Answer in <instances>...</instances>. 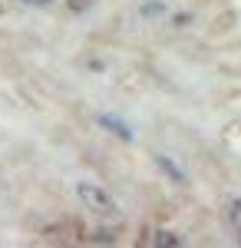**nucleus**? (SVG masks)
<instances>
[{"label": "nucleus", "mask_w": 241, "mask_h": 248, "mask_svg": "<svg viewBox=\"0 0 241 248\" xmlns=\"http://www.w3.org/2000/svg\"><path fill=\"white\" fill-rule=\"evenodd\" d=\"M76 195L86 202V209L99 212V215H112V212H116V202H112L99 186H93V182H79V186H76Z\"/></svg>", "instance_id": "obj_1"}, {"label": "nucleus", "mask_w": 241, "mask_h": 248, "mask_svg": "<svg viewBox=\"0 0 241 248\" xmlns=\"http://www.w3.org/2000/svg\"><path fill=\"white\" fill-rule=\"evenodd\" d=\"M66 7H70L73 14H83L86 7H93V0H66Z\"/></svg>", "instance_id": "obj_7"}, {"label": "nucleus", "mask_w": 241, "mask_h": 248, "mask_svg": "<svg viewBox=\"0 0 241 248\" xmlns=\"http://www.w3.org/2000/svg\"><path fill=\"white\" fill-rule=\"evenodd\" d=\"M228 222L235 225V232H238V238H241V199L228 202Z\"/></svg>", "instance_id": "obj_5"}, {"label": "nucleus", "mask_w": 241, "mask_h": 248, "mask_svg": "<svg viewBox=\"0 0 241 248\" xmlns=\"http://www.w3.org/2000/svg\"><path fill=\"white\" fill-rule=\"evenodd\" d=\"M23 3H30V7H50L53 0H23Z\"/></svg>", "instance_id": "obj_9"}, {"label": "nucleus", "mask_w": 241, "mask_h": 248, "mask_svg": "<svg viewBox=\"0 0 241 248\" xmlns=\"http://www.w3.org/2000/svg\"><path fill=\"white\" fill-rule=\"evenodd\" d=\"M155 166H159V169L166 172V175L172 179V182H179V186H185V172L179 169V166H175V162H172L168 155H155Z\"/></svg>", "instance_id": "obj_4"}, {"label": "nucleus", "mask_w": 241, "mask_h": 248, "mask_svg": "<svg viewBox=\"0 0 241 248\" xmlns=\"http://www.w3.org/2000/svg\"><path fill=\"white\" fill-rule=\"evenodd\" d=\"M99 126H103V129H109L112 136H119L122 142H132V129L122 123V119H116V116H106V113H103V116H99Z\"/></svg>", "instance_id": "obj_3"}, {"label": "nucleus", "mask_w": 241, "mask_h": 248, "mask_svg": "<svg viewBox=\"0 0 241 248\" xmlns=\"http://www.w3.org/2000/svg\"><path fill=\"white\" fill-rule=\"evenodd\" d=\"M139 14H142V17H155V14H166V3H162V0H149V3H142V7H139Z\"/></svg>", "instance_id": "obj_6"}, {"label": "nucleus", "mask_w": 241, "mask_h": 248, "mask_svg": "<svg viewBox=\"0 0 241 248\" xmlns=\"http://www.w3.org/2000/svg\"><path fill=\"white\" fill-rule=\"evenodd\" d=\"M93 242H103V245H109V242H116V235H112V232H106V229H99L93 235Z\"/></svg>", "instance_id": "obj_8"}, {"label": "nucleus", "mask_w": 241, "mask_h": 248, "mask_svg": "<svg viewBox=\"0 0 241 248\" xmlns=\"http://www.w3.org/2000/svg\"><path fill=\"white\" fill-rule=\"evenodd\" d=\"M139 242H142V245H166V248H179V245H182V238H179L175 232H166V229H152V232H146Z\"/></svg>", "instance_id": "obj_2"}]
</instances>
